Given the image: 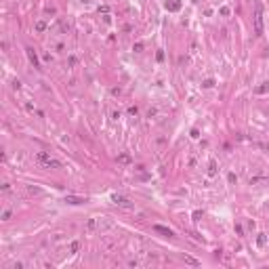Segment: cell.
Wrapping results in <instances>:
<instances>
[{
  "instance_id": "4fadbf2b",
  "label": "cell",
  "mask_w": 269,
  "mask_h": 269,
  "mask_svg": "<svg viewBox=\"0 0 269 269\" xmlns=\"http://www.w3.org/2000/svg\"><path fill=\"white\" fill-rule=\"evenodd\" d=\"M97 227V221L95 219H88V223H86V229H95Z\"/></svg>"
},
{
  "instance_id": "5b68a950",
  "label": "cell",
  "mask_w": 269,
  "mask_h": 269,
  "mask_svg": "<svg viewBox=\"0 0 269 269\" xmlns=\"http://www.w3.org/2000/svg\"><path fill=\"white\" fill-rule=\"evenodd\" d=\"M154 231H156V234H162V235H166V238H172V229H170V227H166V225H160V223H156V225H154Z\"/></svg>"
},
{
  "instance_id": "277c9868",
  "label": "cell",
  "mask_w": 269,
  "mask_h": 269,
  "mask_svg": "<svg viewBox=\"0 0 269 269\" xmlns=\"http://www.w3.org/2000/svg\"><path fill=\"white\" fill-rule=\"evenodd\" d=\"M164 7H166L168 13H177V11H181V7H183V0H166Z\"/></svg>"
},
{
  "instance_id": "ba28073f",
  "label": "cell",
  "mask_w": 269,
  "mask_h": 269,
  "mask_svg": "<svg viewBox=\"0 0 269 269\" xmlns=\"http://www.w3.org/2000/svg\"><path fill=\"white\" fill-rule=\"evenodd\" d=\"M267 91H269V82H263L261 86H256V88H255V92H256V95H265Z\"/></svg>"
},
{
  "instance_id": "7c38bea8",
  "label": "cell",
  "mask_w": 269,
  "mask_h": 269,
  "mask_svg": "<svg viewBox=\"0 0 269 269\" xmlns=\"http://www.w3.org/2000/svg\"><path fill=\"white\" fill-rule=\"evenodd\" d=\"M191 219L200 221V219H202V210H193V213H191Z\"/></svg>"
},
{
  "instance_id": "44dd1931",
  "label": "cell",
  "mask_w": 269,
  "mask_h": 269,
  "mask_svg": "<svg viewBox=\"0 0 269 269\" xmlns=\"http://www.w3.org/2000/svg\"><path fill=\"white\" fill-rule=\"evenodd\" d=\"M256 242H259V246H263V244L267 242V238H265V234H261V235H259V240H256Z\"/></svg>"
},
{
  "instance_id": "9c48e42d",
  "label": "cell",
  "mask_w": 269,
  "mask_h": 269,
  "mask_svg": "<svg viewBox=\"0 0 269 269\" xmlns=\"http://www.w3.org/2000/svg\"><path fill=\"white\" fill-rule=\"evenodd\" d=\"M118 162H120V164H130L133 160H130L128 154H120V156H118Z\"/></svg>"
},
{
  "instance_id": "5bb4252c",
  "label": "cell",
  "mask_w": 269,
  "mask_h": 269,
  "mask_svg": "<svg viewBox=\"0 0 269 269\" xmlns=\"http://www.w3.org/2000/svg\"><path fill=\"white\" fill-rule=\"evenodd\" d=\"M189 137H191V139H198V137H200V130H198V128H191Z\"/></svg>"
},
{
  "instance_id": "603a6c76",
  "label": "cell",
  "mask_w": 269,
  "mask_h": 269,
  "mask_svg": "<svg viewBox=\"0 0 269 269\" xmlns=\"http://www.w3.org/2000/svg\"><path fill=\"white\" fill-rule=\"evenodd\" d=\"M11 219V210H4V213H2V221H8Z\"/></svg>"
},
{
  "instance_id": "484cf974",
  "label": "cell",
  "mask_w": 269,
  "mask_h": 269,
  "mask_svg": "<svg viewBox=\"0 0 269 269\" xmlns=\"http://www.w3.org/2000/svg\"><path fill=\"white\" fill-rule=\"evenodd\" d=\"M141 49H143V44H141V42H137V44H134V46H133V50H137V53H139V50H141Z\"/></svg>"
},
{
  "instance_id": "8fae6325",
  "label": "cell",
  "mask_w": 269,
  "mask_h": 269,
  "mask_svg": "<svg viewBox=\"0 0 269 269\" xmlns=\"http://www.w3.org/2000/svg\"><path fill=\"white\" fill-rule=\"evenodd\" d=\"M44 29H46V23H44L42 19H40V21H36V32H44Z\"/></svg>"
},
{
  "instance_id": "f546056e",
  "label": "cell",
  "mask_w": 269,
  "mask_h": 269,
  "mask_svg": "<svg viewBox=\"0 0 269 269\" xmlns=\"http://www.w3.org/2000/svg\"><path fill=\"white\" fill-rule=\"evenodd\" d=\"M191 2H200V0H191Z\"/></svg>"
},
{
  "instance_id": "e0dca14e",
  "label": "cell",
  "mask_w": 269,
  "mask_h": 269,
  "mask_svg": "<svg viewBox=\"0 0 269 269\" xmlns=\"http://www.w3.org/2000/svg\"><path fill=\"white\" fill-rule=\"evenodd\" d=\"M229 13H231L229 7H221V15H223V17H229Z\"/></svg>"
},
{
  "instance_id": "d6986e66",
  "label": "cell",
  "mask_w": 269,
  "mask_h": 269,
  "mask_svg": "<svg viewBox=\"0 0 269 269\" xmlns=\"http://www.w3.org/2000/svg\"><path fill=\"white\" fill-rule=\"evenodd\" d=\"M227 181H229V183H235V181H238V177H235L234 172H229V175H227Z\"/></svg>"
},
{
  "instance_id": "f1b7e54d",
  "label": "cell",
  "mask_w": 269,
  "mask_h": 269,
  "mask_svg": "<svg viewBox=\"0 0 269 269\" xmlns=\"http://www.w3.org/2000/svg\"><path fill=\"white\" fill-rule=\"evenodd\" d=\"M80 2H84V4H88V2H91V0H80Z\"/></svg>"
},
{
  "instance_id": "3957f363",
  "label": "cell",
  "mask_w": 269,
  "mask_h": 269,
  "mask_svg": "<svg viewBox=\"0 0 269 269\" xmlns=\"http://www.w3.org/2000/svg\"><path fill=\"white\" fill-rule=\"evenodd\" d=\"M112 202L116 206H122V208H133V202L128 198H124V196H118V193H113L112 196Z\"/></svg>"
},
{
  "instance_id": "7a4b0ae2",
  "label": "cell",
  "mask_w": 269,
  "mask_h": 269,
  "mask_svg": "<svg viewBox=\"0 0 269 269\" xmlns=\"http://www.w3.org/2000/svg\"><path fill=\"white\" fill-rule=\"evenodd\" d=\"M252 21H255V34L263 36V4L259 0H255V17H252Z\"/></svg>"
},
{
  "instance_id": "ac0fdd59",
  "label": "cell",
  "mask_w": 269,
  "mask_h": 269,
  "mask_svg": "<svg viewBox=\"0 0 269 269\" xmlns=\"http://www.w3.org/2000/svg\"><path fill=\"white\" fill-rule=\"evenodd\" d=\"M78 248H80V244H78V242H71V246H70V250H71V252H78Z\"/></svg>"
},
{
  "instance_id": "cb8c5ba5",
  "label": "cell",
  "mask_w": 269,
  "mask_h": 269,
  "mask_svg": "<svg viewBox=\"0 0 269 269\" xmlns=\"http://www.w3.org/2000/svg\"><path fill=\"white\" fill-rule=\"evenodd\" d=\"M156 59H158V61H164V53H162V50H158V53H156Z\"/></svg>"
},
{
  "instance_id": "d4e9b609",
  "label": "cell",
  "mask_w": 269,
  "mask_h": 269,
  "mask_svg": "<svg viewBox=\"0 0 269 269\" xmlns=\"http://www.w3.org/2000/svg\"><path fill=\"white\" fill-rule=\"evenodd\" d=\"M235 234H238V235H242V234H244V229H242V225H235Z\"/></svg>"
},
{
  "instance_id": "ffe728a7",
  "label": "cell",
  "mask_w": 269,
  "mask_h": 269,
  "mask_svg": "<svg viewBox=\"0 0 269 269\" xmlns=\"http://www.w3.org/2000/svg\"><path fill=\"white\" fill-rule=\"evenodd\" d=\"M202 86H204V88H213L214 82H213V80H204V84H202Z\"/></svg>"
},
{
  "instance_id": "6da1fadb",
  "label": "cell",
  "mask_w": 269,
  "mask_h": 269,
  "mask_svg": "<svg viewBox=\"0 0 269 269\" xmlns=\"http://www.w3.org/2000/svg\"><path fill=\"white\" fill-rule=\"evenodd\" d=\"M36 160H38V164H40L42 168H61V162H59V160H55L53 156H49L46 151H38Z\"/></svg>"
},
{
  "instance_id": "30bf717a",
  "label": "cell",
  "mask_w": 269,
  "mask_h": 269,
  "mask_svg": "<svg viewBox=\"0 0 269 269\" xmlns=\"http://www.w3.org/2000/svg\"><path fill=\"white\" fill-rule=\"evenodd\" d=\"M214 175H217V162L213 160V162L208 164V177H214Z\"/></svg>"
},
{
  "instance_id": "7402d4cb",
  "label": "cell",
  "mask_w": 269,
  "mask_h": 269,
  "mask_svg": "<svg viewBox=\"0 0 269 269\" xmlns=\"http://www.w3.org/2000/svg\"><path fill=\"white\" fill-rule=\"evenodd\" d=\"M59 28H61V32H67V29H70V25H67L65 21H61V23H59Z\"/></svg>"
},
{
  "instance_id": "2e32d148",
  "label": "cell",
  "mask_w": 269,
  "mask_h": 269,
  "mask_svg": "<svg viewBox=\"0 0 269 269\" xmlns=\"http://www.w3.org/2000/svg\"><path fill=\"white\" fill-rule=\"evenodd\" d=\"M128 113H130V116H137V113H139V107H137V105L128 107Z\"/></svg>"
},
{
  "instance_id": "83f0119b",
  "label": "cell",
  "mask_w": 269,
  "mask_h": 269,
  "mask_svg": "<svg viewBox=\"0 0 269 269\" xmlns=\"http://www.w3.org/2000/svg\"><path fill=\"white\" fill-rule=\"evenodd\" d=\"M13 88H17V91H19V88H21V82H19V80H15V82H13Z\"/></svg>"
},
{
  "instance_id": "9a60e30c",
  "label": "cell",
  "mask_w": 269,
  "mask_h": 269,
  "mask_svg": "<svg viewBox=\"0 0 269 269\" xmlns=\"http://www.w3.org/2000/svg\"><path fill=\"white\" fill-rule=\"evenodd\" d=\"M185 263H189V265H200V263L196 261L193 256H185Z\"/></svg>"
},
{
  "instance_id": "52a82bcc",
  "label": "cell",
  "mask_w": 269,
  "mask_h": 269,
  "mask_svg": "<svg viewBox=\"0 0 269 269\" xmlns=\"http://www.w3.org/2000/svg\"><path fill=\"white\" fill-rule=\"evenodd\" d=\"M65 202H67V204H84L86 198H78V196H67V198H65Z\"/></svg>"
},
{
  "instance_id": "4316f807",
  "label": "cell",
  "mask_w": 269,
  "mask_h": 269,
  "mask_svg": "<svg viewBox=\"0 0 269 269\" xmlns=\"http://www.w3.org/2000/svg\"><path fill=\"white\" fill-rule=\"evenodd\" d=\"M28 191H29V193H40V189H38V187H28Z\"/></svg>"
},
{
  "instance_id": "8992f818",
  "label": "cell",
  "mask_w": 269,
  "mask_h": 269,
  "mask_svg": "<svg viewBox=\"0 0 269 269\" xmlns=\"http://www.w3.org/2000/svg\"><path fill=\"white\" fill-rule=\"evenodd\" d=\"M25 55H28L29 63L34 65V67H40V63H38V55H36V50L32 49V46H28V49H25Z\"/></svg>"
}]
</instances>
